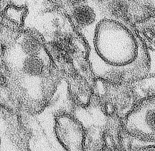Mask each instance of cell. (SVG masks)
Instances as JSON below:
<instances>
[{"label": "cell", "mask_w": 155, "mask_h": 151, "mask_svg": "<svg viewBox=\"0 0 155 151\" xmlns=\"http://www.w3.org/2000/svg\"><path fill=\"white\" fill-rule=\"evenodd\" d=\"M95 42L102 62L101 77L117 82L136 79L146 73V49L125 25L114 20H103L97 28Z\"/></svg>", "instance_id": "6da1fadb"}, {"label": "cell", "mask_w": 155, "mask_h": 151, "mask_svg": "<svg viewBox=\"0 0 155 151\" xmlns=\"http://www.w3.org/2000/svg\"><path fill=\"white\" fill-rule=\"evenodd\" d=\"M125 127L132 135L155 139V97L139 104L128 115Z\"/></svg>", "instance_id": "7a4b0ae2"}, {"label": "cell", "mask_w": 155, "mask_h": 151, "mask_svg": "<svg viewBox=\"0 0 155 151\" xmlns=\"http://www.w3.org/2000/svg\"><path fill=\"white\" fill-rule=\"evenodd\" d=\"M42 39L39 33L34 30H28L25 33L22 42V47L25 52L30 56H36L41 50Z\"/></svg>", "instance_id": "3957f363"}, {"label": "cell", "mask_w": 155, "mask_h": 151, "mask_svg": "<svg viewBox=\"0 0 155 151\" xmlns=\"http://www.w3.org/2000/svg\"><path fill=\"white\" fill-rule=\"evenodd\" d=\"M72 15L76 23L81 26L90 25L95 18V14L93 9L84 5L77 6L74 10Z\"/></svg>", "instance_id": "277c9868"}, {"label": "cell", "mask_w": 155, "mask_h": 151, "mask_svg": "<svg viewBox=\"0 0 155 151\" xmlns=\"http://www.w3.org/2000/svg\"><path fill=\"white\" fill-rule=\"evenodd\" d=\"M43 66L42 61L36 56H30L24 63L25 71L31 75H40L43 70Z\"/></svg>", "instance_id": "5b68a950"}, {"label": "cell", "mask_w": 155, "mask_h": 151, "mask_svg": "<svg viewBox=\"0 0 155 151\" xmlns=\"http://www.w3.org/2000/svg\"><path fill=\"white\" fill-rule=\"evenodd\" d=\"M70 3L74 5H80V4L83 3L85 0H68Z\"/></svg>", "instance_id": "8992f818"}, {"label": "cell", "mask_w": 155, "mask_h": 151, "mask_svg": "<svg viewBox=\"0 0 155 151\" xmlns=\"http://www.w3.org/2000/svg\"><path fill=\"white\" fill-rule=\"evenodd\" d=\"M96 1H104V0H96Z\"/></svg>", "instance_id": "52a82bcc"}]
</instances>
